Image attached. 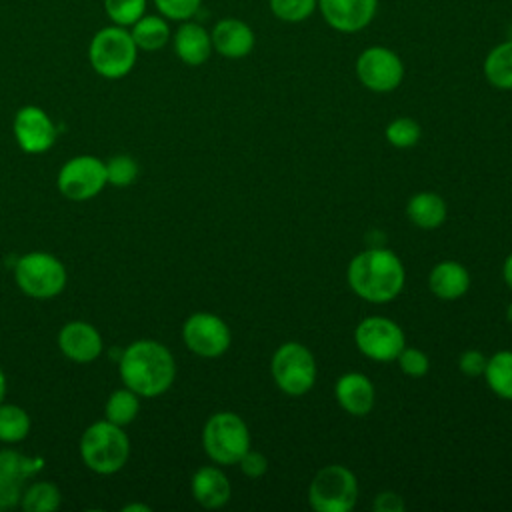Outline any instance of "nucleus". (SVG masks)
I'll list each match as a JSON object with an SVG mask.
<instances>
[{"label": "nucleus", "mask_w": 512, "mask_h": 512, "mask_svg": "<svg viewBox=\"0 0 512 512\" xmlns=\"http://www.w3.org/2000/svg\"><path fill=\"white\" fill-rule=\"evenodd\" d=\"M274 384L288 396H302L316 382L314 354L300 342H284L270 362Z\"/></svg>", "instance_id": "0eeeda50"}, {"label": "nucleus", "mask_w": 512, "mask_h": 512, "mask_svg": "<svg viewBox=\"0 0 512 512\" xmlns=\"http://www.w3.org/2000/svg\"><path fill=\"white\" fill-rule=\"evenodd\" d=\"M354 342L366 358L376 362L396 360L406 346L402 328L386 316H368L360 320L354 330Z\"/></svg>", "instance_id": "9d476101"}, {"label": "nucleus", "mask_w": 512, "mask_h": 512, "mask_svg": "<svg viewBox=\"0 0 512 512\" xmlns=\"http://www.w3.org/2000/svg\"><path fill=\"white\" fill-rule=\"evenodd\" d=\"M410 222L422 230H434L446 220V202L434 192H418L406 204Z\"/></svg>", "instance_id": "4be33fe9"}, {"label": "nucleus", "mask_w": 512, "mask_h": 512, "mask_svg": "<svg viewBox=\"0 0 512 512\" xmlns=\"http://www.w3.org/2000/svg\"><path fill=\"white\" fill-rule=\"evenodd\" d=\"M120 378L138 396H160L176 378L174 356L156 340H136L122 352Z\"/></svg>", "instance_id": "f257e3e1"}, {"label": "nucleus", "mask_w": 512, "mask_h": 512, "mask_svg": "<svg viewBox=\"0 0 512 512\" xmlns=\"http://www.w3.org/2000/svg\"><path fill=\"white\" fill-rule=\"evenodd\" d=\"M60 490L52 482H34L22 494V508L26 512H52L60 506Z\"/></svg>", "instance_id": "cd10ccee"}, {"label": "nucleus", "mask_w": 512, "mask_h": 512, "mask_svg": "<svg viewBox=\"0 0 512 512\" xmlns=\"http://www.w3.org/2000/svg\"><path fill=\"white\" fill-rule=\"evenodd\" d=\"M428 286L432 294L440 300H456L464 296L470 288V274L468 270L454 260L438 262L428 276Z\"/></svg>", "instance_id": "aec40b11"}, {"label": "nucleus", "mask_w": 512, "mask_h": 512, "mask_svg": "<svg viewBox=\"0 0 512 512\" xmlns=\"http://www.w3.org/2000/svg\"><path fill=\"white\" fill-rule=\"evenodd\" d=\"M318 12L332 30L356 34L376 18L378 0H318Z\"/></svg>", "instance_id": "ddd939ff"}, {"label": "nucleus", "mask_w": 512, "mask_h": 512, "mask_svg": "<svg viewBox=\"0 0 512 512\" xmlns=\"http://www.w3.org/2000/svg\"><path fill=\"white\" fill-rule=\"evenodd\" d=\"M182 338L188 350L202 358L222 356L232 342L228 324L212 312H196L188 316L182 326Z\"/></svg>", "instance_id": "9b49d317"}, {"label": "nucleus", "mask_w": 512, "mask_h": 512, "mask_svg": "<svg viewBox=\"0 0 512 512\" xmlns=\"http://www.w3.org/2000/svg\"><path fill=\"white\" fill-rule=\"evenodd\" d=\"M138 58V46L128 28L110 24L100 28L88 44V60L96 74L118 80L130 74Z\"/></svg>", "instance_id": "7ed1b4c3"}, {"label": "nucleus", "mask_w": 512, "mask_h": 512, "mask_svg": "<svg viewBox=\"0 0 512 512\" xmlns=\"http://www.w3.org/2000/svg\"><path fill=\"white\" fill-rule=\"evenodd\" d=\"M502 278H504V282L508 284V288L512 290V254H508V256H506V260H504V266H502Z\"/></svg>", "instance_id": "4c0bfd02"}, {"label": "nucleus", "mask_w": 512, "mask_h": 512, "mask_svg": "<svg viewBox=\"0 0 512 512\" xmlns=\"http://www.w3.org/2000/svg\"><path fill=\"white\" fill-rule=\"evenodd\" d=\"M80 456L84 464L98 474L118 472L130 456V440L122 426L110 420L90 424L80 438Z\"/></svg>", "instance_id": "20e7f679"}, {"label": "nucleus", "mask_w": 512, "mask_h": 512, "mask_svg": "<svg viewBox=\"0 0 512 512\" xmlns=\"http://www.w3.org/2000/svg\"><path fill=\"white\" fill-rule=\"evenodd\" d=\"M212 48L220 56L228 60L246 58L256 44V34L252 26L240 18H220L214 28L210 30Z\"/></svg>", "instance_id": "2eb2a0df"}, {"label": "nucleus", "mask_w": 512, "mask_h": 512, "mask_svg": "<svg viewBox=\"0 0 512 512\" xmlns=\"http://www.w3.org/2000/svg\"><path fill=\"white\" fill-rule=\"evenodd\" d=\"M42 458H26L14 450L0 452V482L20 486L28 476L42 468Z\"/></svg>", "instance_id": "393cba45"}, {"label": "nucleus", "mask_w": 512, "mask_h": 512, "mask_svg": "<svg viewBox=\"0 0 512 512\" xmlns=\"http://www.w3.org/2000/svg\"><path fill=\"white\" fill-rule=\"evenodd\" d=\"M488 358L480 350H464L458 358V368L466 376H482Z\"/></svg>", "instance_id": "c9c22d12"}, {"label": "nucleus", "mask_w": 512, "mask_h": 512, "mask_svg": "<svg viewBox=\"0 0 512 512\" xmlns=\"http://www.w3.org/2000/svg\"><path fill=\"white\" fill-rule=\"evenodd\" d=\"M202 446L212 462L222 466L238 464L250 450L248 426L234 412H216L204 424Z\"/></svg>", "instance_id": "39448f33"}, {"label": "nucleus", "mask_w": 512, "mask_h": 512, "mask_svg": "<svg viewBox=\"0 0 512 512\" xmlns=\"http://www.w3.org/2000/svg\"><path fill=\"white\" fill-rule=\"evenodd\" d=\"M14 136L18 146L28 154H42L56 140L52 118L38 106H24L14 116Z\"/></svg>", "instance_id": "4468645a"}, {"label": "nucleus", "mask_w": 512, "mask_h": 512, "mask_svg": "<svg viewBox=\"0 0 512 512\" xmlns=\"http://www.w3.org/2000/svg\"><path fill=\"white\" fill-rule=\"evenodd\" d=\"M172 46L176 56L188 66L204 64L214 52L210 30L192 18L178 22V28L172 32Z\"/></svg>", "instance_id": "f3484780"}, {"label": "nucleus", "mask_w": 512, "mask_h": 512, "mask_svg": "<svg viewBox=\"0 0 512 512\" xmlns=\"http://www.w3.org/2000/svg\"><path fill=\"white\" fill-rule=\"evenodd\" d=\"M30 432V416L16 404L0 402V442H20Z\"/></svg>", "instance_id": "bb28decb"}, {"label": "nucleus", "mask_w": 512, "mask_h": 512, "mask_svg": "<svg viewBox=\"0 0 512 512\" xmlns=\"http://www.w3.org/2000/svg\"><path fill=\"white\" fill-rule=\"evenodd\" d=\"M122 510H124V512H134V510H138V512H148L150 506H146V504H126Z\"/></svg>", "instance_id": "58836bf2"}, {"label": "nucleus", "mask_w": 512, "mask_h": 512, "mask_svg": "<svg viewBox=\"0 0 512 512\" xmlns=\"http://www.w3.org/2000/svg\"><path fill=\"white\" fill-rule=\"evenodd\" d=\"M170 20H166L162 14H144L140 16L128 30L138 46V50L144 52H156L164 48L172 40Z\"/></svg>", "instance_id": "412c9836"}, {"label": "nucleus", "mask_w": 512, "mask_h": 512, "mask_svg": "<svg viewBox=\"0 0 512 512\" xmlns=\"http://www.w3.org/2000/svg\"><path fill=\"white\" fill-rule=\"evenodd\" d=\"M484 78L498 90H512V36L496 44L484 58Z\"/></svg>", "instance_id": "5701e85b"}, {"label": "nucleus", "mask_w": 512, "mask_h": 512, "mask_svg": "<svg viewBox=\"0 0 512 512\" xmlns=\"http://www.w3.org/2000/svg\"><path fill=\"white\" fill-rule=\"evenodd\" d=\"M148 0H104V12L112 24L130 28L146 14Z\"/></svg>", "instance_id": "c756f323"}, {"label": "nucleus", "mask_w": 512, "mask_h": 512, "mask_svg": "<svg viewBox=\"0 0 512 512\" xmlns=\"http://www.w3.org/2000/svg\"><path fill=\"white\" fill-rule=\"evenodd\" d=\"M334 394H336L340 408L352 416H366L374 408V402H376L374 384L370 382L368 376H364L360 372L342 374L336 380Z\"/></svg>", "instance_id": "a211bd4d"}, {"label": "nucleus", "mask_w": 512, "mask_h": 512, "mask_svg": "<svg viewBox=\"0 0 512 512\" xmlns=\"http://www.w3.org/2000/svg\"><path fill=\"white\" fill-rule=\"evenodd\" d=\"M192 496L202 508H222L230 496L232 486L226 474L216 466H202L192 476Z\"/></svg>", "instance_id": "6ab92c4d"}, {"label": "nucleus", "mask_w": 512, "mask_h": 512, "mask_svg": "<svg viewBox=\"0 0 512 512\" xmlns=\"http://www.w3.org/2000/svg\"><path fill=\"white\" fill-rule=\"evenodd\" d=\"M396 360H398L400 370L406 376H412V378L424 376L428 372V368H430L428 356L420 348H414V346H404Z\"/></svg>", "instance_id": "72a5a7b5"}, {"label": "nucleus", "mask_w": 512, "mask_h": 512, "mask_svg": "<svg viewBox=\"0 0 512 512\" xmlns=\"http://www.w3.org/2000/svg\"><path fill=\"white\" fill-rule=\"evenodd\" d=\"M374 510L376 512H402L404 510V500L396 492H380L374 500Z\"/></svg>", "instance_id": "e433bc0d"}, {"label": "nucleus", "mask_w": 512, "mask_h": 512, "mask_svg": "<svg viewBox=\"0 0 512 512\" xmlns=\"http://www.w3.org/2000/svg\"><path fill=\"white\" fill-rule=\"evenodd\" d=\"M404 280V266L388 248L372 246L356 254L348 264V284L366 302L382 304L394 300L402 292Z\"/></svg>", "instance_id": "f03ea898"}, {"label": "nucleus", "mask_w": 512, "mask_h": 512, "mask_svg": "<svg viewBox=\"0 0 512 512\" xmlns=\"http://www.w3.org/2000/svg\"><path fill=\"white\" fill-rule=\"evenodd\" d=\"M106 164V178L108 184L114 186H130L138 178V164L128 154H118L110 158Z\"/></svg>", "instance_id": "2f4dec72"}, {"label": "nucleus", "mask_w": 512, "mask_h": 512, "mask_svg": "<svg viewBox=\"0 0 512 512\" xmlns=\"http://www.w3.org/2000/svg\"><path fill=\"white\" fill-rule=\"evenodd\" d=\"M354 70L360 84L378 94L396 90L404 80V62L388 46L364 48L356 58Z\"/></svg>", "instance_id": "1a4fd4ad"}, {"label": "nucleus", "mask_w": 512, "mask_h": 512, "mask_svg": "<svg viewBox=\"0 0 512 512\" xmlns=\"http://www.w3.org/2000/svg\"><path fill=\"white\" fill-rule=\"evenodd\" d=\"M482 376L496 396L512 400V350L494 352L488 358Z\"/></svg>", "instance_id": "b1692460"}, {"label": "nucleus", "mask_w": 512, "mask_h": 512, "mask_svg": "<svg viewBox=\"0 0 512 512\" xmlns=\"http://www.w3.org/2000/svg\"><path fill=\"white\" fill-rule=\"evenodd\" d=\"M4 394H6V376H4V372L0 368V402L4 400Z\"/></svg>", "instance_id": "ea45409f"}, {"label": "nucleus", "mask_w": 512, "mask_h": 512, "mask_svg": "<svg viewBox=\"0 0 512 512\" xmlns=\"http://www.w3.org/2000/svg\"><path fill=\"white\" fill-rule=\"evenodd\" d=\"M58 346L66 358L84 364L100 356L102 336L92 324L84 320H72L58 332Z\"/></svg>", "instance_id": "dca6fc26"}, {"label": "nucleus", "mask_w": 512, "mask_h": 512, "mask_svg": "<svg viewBox=\"0 0 512 512\" xmlns=\"http://www.w3.org/2000/svg\"><path fill=\"white\" fill-rule=\"evenodd\" d=\"M238 466L242 470L244 476L248 478H260L262 474H266L268 470V460L262 452H256V450H248L240 460H238Z\"/></svg>", "instance_id": "f704fd0d"}, {"label": "nucleus", "mask_w": 512, "mask_h": 512, "mask_svg": "<svg viewBox=\"0 0 512 512\" xmlns=\"http://www.w3.org/2000/svg\"><path fill=\"white\" fill-rule=\"evenodd\" d=\"M106 184V164L96 156H74L58 172V190L70 200L94 198Z\"/></svg>", "instance_id": "f8f14e48"}, {"label": "nucleus", "mask_w": 512, "mask_h": 512, "mask_svg": "<svg viewBox=\"0 0 512 512\" xmlns=\"http://www.w3.org/2000/svg\"><path fill=\"white\" fill-rule=\"evenodd\" d=\"M358 500V480L342 464H328L308 486V502L316 512H350Z\"/></svg>", "instance_id": "423d86ee"}, {"label": "nucleus", "mask_w": 512, "mask_h": 512, "mask_svg": "<svg viewBox=\"0 0 512 512\" xmlns=\"http://www.w3.org/2000/svg\"><path fill=\"white\" fill-rule=\"evenodd\" d=\"M506 318H508V322L512 324V302H510L508 308H506Z\"/></svg>", "instance_id": "a19ab883"}, {"label": "nucleus", "mask_w": 512, "mask_h": 512, "mask_svg": "<svg viewBox=\"0 0 512 512\" xmlns=\"http://www.w3.org/2000/svg\"><path fill=\"white\" fill-rule=\"evenodd\" d=\"M268 6L276 20L300 24L318 10V0H268Z\"/></svg>", "instance_id": "c85d7f7f"}, {"label": "nucleus", "mask_w": 512, "mask_h": 512, "mask_svg": "<svg viewBox=\"0 0 512 512\" xmlns=\"http://www.w3.org/2000/svg\"><path fill=\"white\" fill-rule=\"evenodd\" d=\"M14 280L18 288L32 298H52L66 286V268L48 252H28L18 258Z\"/></svg>", "instance_id": "6e6552de"}, {"label": "nucleus", "mask_w": 512, "mask_h": 512, "mask_svg": "<svg viewBox=\"0 0 512 512\" xmlns=\"http://www.w3.org/2000/svg\"><path fill=\"white\" fill-rule=\"evenodd\" d=\"M384 136L394 148H412L418 144L422 136V128L414 118L400 116L386 126Z\"/></svg>", "instance_id": "7c9ffc66"}, {"label": "nucleus", "mask_w": 512, "mask_h": 512, "mask_svg": "<svg viewBox=\"0 0 512 512\" xmlns=\"http://www.w3.org/2000/svg\"><path fill=\"white\" fill-rule=\"evenodd\" d=\"M138 412H140V396L130 388L114 390L104 406L106 420H110L112 424H118V426H126L130 422H134Z\"/></svg>", "instance_id": "a878e982"}, {"label": "nucleus", "mask_w": 512, "mask_h": 512, "mask_svg": "<svg viewBox=\"0 0 512 512\" xmlns=\"http://www.w3.org/2000/svg\"><path fill=\"white\" fill-rule=\"evenodd\" d=\"M152 2L158 14H162L170 22L190 20L202 6V0H152Z\"/></svg>", "instance_id": "473e14b6"}]
</instances>
